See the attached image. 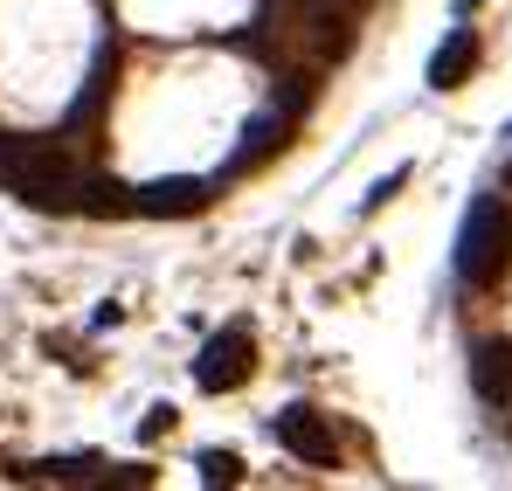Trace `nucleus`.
Listing matches in <instances>:
<instances>
[{
    "instance_id": "1",
    "label": "nucleus",
    "mask_w": 512,
    "mask_h": 491,
    "mask_svg": "<svg viewBox=\"0 0 512 491\" xmlns=\"http://www.w3.org/2000/svg\"><path fill=\"white\" fill-rule=\"evenodd\" d=\"M0 180L28 208H77L84 201L77 166L63 160V146H49V139H0Z\"/></svg>"
},
{
    "instance_id": "2",
    "label": "nucleus",
    "mask_w": 512,
    "mask_h": 491,
    "mask_svg": "<svg viewBox=\"0 0 512 491\" xmlns=\"http://www.w3.org/2000/svg\"><path fill=\"white\" fill-rule=\"evenodd\" d=\"M506 263H512V215L499 194H478L471 215H464V229H457V277L471 291H485V284L506 277Z\"/></svg>"
},
{
    "instance_id": "3",
    "label": "nucleus",
    "mask_w": 512,
    "mask_h": 491,
    "mask_svg": "<svg viewBox=\"0 0 512 491\" xmlns=\"http://www.w3.org/2000/svg\"><path fill=\"white\" fill-rule=\"evenodd\" d=\"M250 374H256V339L243 326H222L201 346V360H194V381H201L208 395H236Z\"/></svg>"
},
{
    "instance_id": "4",
    "label": "nucleus",
    "mask_w": 512,
    "mask_h": 491,
    "mask_svg": "<svg viewBox=\"0 0 512 491\" xmlns=\"http://www.w3.org/2000/svg\"><path fill=\"white\" fill-rule=\"evenodd\" d=\"M270 429H277V443H284L298 464H333V457H340V436H333V422H326L319 409H305V402L277 409V422H270Z\"/></svg>"
},
{
    "instance_id": "5",
    "label": "nucleus",
    "mask_w": 512,
    "mask_h": 491,
    "mask_svg": "<svg viewBox=\"0 0 512 491\" xmlns=\"http://www.w3.org/2000/svg\"><path fill=\"white\" fill-rule=\"evenodd\" d=\"M471 388H478V402L512 409V339H485L471 353Z\"/></svg>"
},
{
    "instance_id": "6",
    "label": "nucleus",
    "mask_w": 512,
    "mask_h": 491,
    "mask_svg": "<svg viewBox=\"0 0 512 491\" xmlns=\"http://www.w3.org/2000/svg\"><path fill=\"white\" fill-rule=\"evenodd\" d=\"M471 70H478V35H471V28H450L443 49L429 56V90H457Z\"/></svg>"
},
{
    "instance_id": "7",
    "label": "nucleus",
    "mask_w": 512,
    "mask_h": 491,
    "mask_svg": "<svg viewBox=\"0 0 512 491\" xmlns=\"http://www.w3.org/2000/svg\"><path fill=\"white\" fill-rule=\"evenodd\" d=\"M201 208H208L201 180H153V187H139V215H201Z\"/></svg>"
},
{
    "instance_id": "8",
    "label": "nucleus",
    "mask_w": 512,
    "mask_h": 491,
    "mask_svg": "<svg viewBox=\"0 0 512 491\" xmlns=\"http://www.w3.org/2000/svg\"><path fill=\"white\" fill-rule=\"evenodd\" d=\"M84 215L97 222H111V215H139V187H125V180H84V201H77Z\"/></svg>"
},
{
    "instance_id": "9",
    "label": "nucleus",
    "mask_w": 512,
    "mask_h": 491,
    "mask_svg": "<svg viewBox=\"0 0 512 491\" xmlns=\"http://www.w3.org/2000/svg\"><path fill=\"white\" fill-rule=\"evenodd\" d=\"M97 471V457H49V464H28L21 478H49V485H77V478H90Z\"/></svg>"
},
{
    "instance_id": "10",
    "label": "nucleus",
    "mask_w": 512,
    "mask_h": 491,
    "mask_svg": "<svg viewBox=\"0 0 512 491\" xmlns=\"http://www.w3.org/2000/svg\"><path fill=\"white\" fill-rule=\"evenodd\" d=\"M201 478H208V485H236V478H243V457H236V450H201Z\"/></svg>"
},
{
    "instance_id": "11",
    "label": "nucleus",
    "mask_w": 512,
    "mask_h": 491,
    "mask_svg": "<svg viewBox=\"0 0 512 491\" xmlns=\"http://www.w3.org/2000/svg\"><path fill=\"white\" fill-rule=\"evenodd\" d=\"M167 429H173V409H167V402H160V409L146 415V436H167Z\"/></svg>"
},
{
    "instance_id": "12",
    "label": "nucleus",
    "mask_w": 512,
    "mask_h": 491,
    "mask_svg": "<svg viewBox=\"0 0 512 491\" xmlns=\"http://www.w3.org/2000/svg\"><path fill=\"white\" fill-rule=\"evenodd\" d=\"M457 7H464V14H471V7H478V0H457Z\"/></svg>"
}]
</instances>
